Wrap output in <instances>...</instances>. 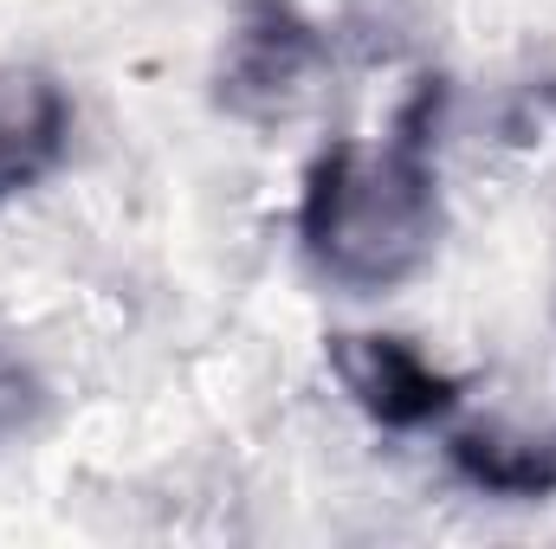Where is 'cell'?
I'll list each match as a JSON object with an SVG mask.
<instances>
[{
  "mask_svg": "<svg viewBox=\"0 0 556 549\" xmlns=\"http://www.w3.org/2000/svg\"><path fill=\"white\" fill-rule=\"evenodd\" d=\"M440 91L427 85L382 142H330L298 201L304 259L343 291H395L440 246Z\"/></svg>",
  "mask_w": 556,
  "mask_h": 549,
  "instance_id": "obj_1",
  "label": "cell"
},
{
  "mask_svg": "<svg viewBox=\"0 0 556 549\" xmlns=\"http://www.w3.org/2000/svg\"><path fill=\"white\" fill-rule=\"evenodd\" d=\"M324 356H330V375L343 382V395L369 413L376 426H389V433H420V426L446 420V413L459 408V395H466L459 375L433 369L415 343H402V336L337 330Z\"/></svg>",
  "mask_w": 556,
  "mask_h": 549,
  "instance_id": "obj_2",
  "label": "cell"
},
{
  "mask_svg": "<svg viewBox=\"0 0 556 549\" xmlns=\"http://www.w3.org/2000/svg\"><path fill=\"white\" fill-rule=\"evenodd\" d=\"M72 142V98L39 65H0V201L39 188Z\"/></svg>",
  "mask_w": 556,
  "mask_h": 549,
  "instance_id": "obj_3",
  "label": "cell"
},
{
  "mask_svg": "<svg viewBox=\"0 0 556 549\" xmlns=\"http://www.w3.org/2000/svg\"><path fill=\"white\" fill-rule=\"evenodd\" d=\"M317 59H324V39L291 0H253L233 65H227V104L233 111H285V98L304 85V72Z\"/></svg>",
  "mask_w": 556,
  "mask_h": 549,
  "instance_id": "obj_4",
  "label": "cell"
},
{
  "mask_svg": "<svg viewBox=\"0 0 556 549\" xmlns=\"http://www.w3.org/2000/svg\"><path fill=\"white\" fill-rule=\"evenodd\" d=\"M446 465L485 491V498H551L556 491V439L544 433H505V426H466L446 439Z\"/></svg>",
  "mask_w": 556,
  "mask_h": 549,
  "instance_id": "obj_5",
  "label": "cell"
},
{
  "mask_svg": "<svg viewBox=\"0 0 556 549\" xmlns=\"http://www.w3.org/2000/svg\"><path fill=\"white\" fill-rule=\"evenodd\" d=\"M26 408H33V382H26V375L0 356V439L26 420Z\"/></svg>",
  "mask_w": 556,
  "mask_h": 549,
  "instance_id": "obj_6",
  "label": "cell"
}]
</instances>
